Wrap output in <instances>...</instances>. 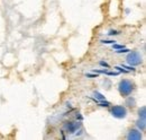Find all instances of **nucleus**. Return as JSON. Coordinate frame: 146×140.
I'll use <instances>...</instances> for the list:
<instances>
[{"label": "nucleus", "instance_id": "15", "mask_svg": "<svg viewBox=\"0 0 146 140\" xmlns=\"http://www.w3.org/2000/svg\"><path fill=\"white\" fill-rule=\"evenodd\" d=\"M121 67H123V68H125L126 70H128V71H135V70H136L133 66H131V67H129V66H125V65H123Z\"/></svg>", "mask_w": 146, "mask_h": 140}, {"label": "nucleus", "instance_id": "7", "mask_svg": "<svg viewBox=\"0 0 146 140\" xmlns=\"http://www.w3.org/2000/svg\"><path fill=\"white\" fill-rule=\"evenodd\" d=\"M126 105L129 107H134L136 105V100L131 96H127V100H126Z\"/></svg>", "mask_w": 146, "mask_h": 140}, {"label": "nucleus", "instance_id": "14", "mask_svg": "<svg viewBox=\"0 0 146 140\" xmlns=\"http://www.w3.org/2000/svg\"><path fill=\"white\" fill-rule=\"evenodd\" d=\"M105 75H108V76H118L119 72H116V71H108V70H107Z\"/></svg>", "mask_w": 146, "mask_h": 140}, {"label": "nucleus", "instance_id": "13", "mask_svg": "<svg viewBox=\"0 0 146 140\" xmlns=\"http://www.w3.org/2000/svg\"><path fill=\"white\" fill-rule=\"evenodd\" d=\"M115 69L118 70L119 72H124V73H127V72H129L128 70H126L125 68H123V67H119V66H117V67H115Z\"/></svg>", "mask_w": 146, "mask_h": 140}, {"label": "nucleus", "instance_id": "16", "mask_svg": "<svg viewBox=\"0 0 146 140\" xmlns=\"http://www.w3.org/2000/svg\"><path fill=\"white\" fill-rule=\"evenodd\" d=\"M99 65H100V66H102V67H105V68H110L109 63H107L106 61H100V62H99Z\"/></svg>", "mask_w": 146, "mask_h": 140}, {"label": "nucleus", "instance_id": "3", "mask_svg": "<svg viewBox=\"0 0 146 140\" xmlns=\"http://www.w3.org/2000/svg\"><path fill=\"white\" fill-rule=\"evenodd\" d=\"M110 113L116 119H125L127 116V108L123 105H115L111 107Z\"/></svg>", "mask_w": 146, "mask_h": 140}, {"label": "nucleus", "instance_id": "4", "mask_svg": "<svg viewBox=\"0 0 146 140\" xmlns=\"http://www.w3.org/2000/svg\"><path fill=\"white\" fill-rule=\"evenodd\" d=\"M126 138L128 140H141L143 138V136H142V132L138 129H130L127 132Z\"/></svg>", "mask_w": 146, "mask_h": 140}, {"label": "nucleus", "instance_id": "11", "mask_svg": "<svg viewBox=\"0 0 146 140\" xmlns=\"http://www.w3.org/2000/svg\"><path fill=\"white\" fill-rule=\"evenodd\" d=\"M123 48H125L124 44H117V43H113V44H112V49H113V50H120V49H123Z\"/></svg>", "mask_w": 146, "mask_h": 140}, {"label": "nucleus", "instance_id": "6", "mask_svg": "<svg viewBox=\"0 0 146 140\" xmlns=\"http://www.w3.org/2000/svg\"><path fill=\"white\" fill-rule=\"evenodd\" d=\"M136 127L139 131H145L146 129V120L145 119H142V118H138V120L136 121Z\"/></svg>", "mask_w": 146, "mask_h": 140}, {"label": "nucleus", "instance_id": "8", "mask_svg": "<svg viewBox=\"0 0 146 140\" xmlns=\"http://www.w3.org/2000/svg\"><path fill=\"white\" fill-rule=\"evenodd\" d=\"M138 118H142V119H145L146 118V107L145 106H142V107L138 110Z\"/></svg>", "mask_w": 146, "mask_h": 140}, {"label": "nucleus", "instance_id": "2", "mask_svg": "<svg viewBox=\"0 0 146 140\" xmlns=\"http://www.w3.org/2000/svg\"><path fill=\"white\" fill-rule=\"evenodd\" d=\"M126 61L129 66L136 67V66L142 65L143 58H142V54L138 51H131V52H128L127 57H126Z\"/></svg>", "mask_w": 146, "mask_h": 140}, {"label": "nucleus", "instance_id": "17", "mask_svg": "<svg viewBox=\"0 0 146 140\" xmlns=\"http://www.w3.org/2000/svg\"><path fill=\"white\" fill-rule=\"evenodd\" d=\"M118 34H119V32H118V31H115V30H113V31L111 30V31H109V33H108L109 36H113V35H118Z\"/></svg>", "mask_w": 146, "mask_h": 140}, {"label": "nucleus", "instance_id": "19", "mask_svg": "<svg viewBox=\"0 0 146 140\" xmlns=\"http://www.w3.org/2000/svg\"><path fill=\"white\" fill-rule=\"evenodd\" d=\"M76 119H79L80 121H82V120H83V118L80 115V113H78V114H76Z\"/></svg>", "mask_w": 146, "mask_h": 140}, {"label": "nucleus", "instance_id": "12", "mask_svg": "<svg viewBox=\"0 0 146 140\" xmlns=\"http://www.w3.org/2000/svg\"><path fill=\"white\" fill-rule=\"evenodd\" d=\"M100 42H101L102 44H113V43H116L115 40H101Z\"/></svg>", "mask_w": 146, "mask_h": 140}, {"label": "nucleus", "instance_id": "10", "mask_svg": "<svg viewBox=\"0 0 146 140\" xmlns=\"http://www.w3.org/2000/svg\"><path fill=\"white\" fill-rule=\"evenodd\" d=\"M97 103L100 105V106H105V107H108V106H110V103H109V102H107L106 100H104V101H98Z\"/></svg>", "mask_w": 146, "mask_h": 140}, {"label": "nucleus", "instance_id": "9", "mask_svg": "<svg viewBox=\"0 0 146 140\" xmlns=\"http://www.w3.org/2000/svg\"><path fill=\"white\" fill-rule=\"evenodd\" d=\"M93 96H96L94 100H97V101H104V100H106V97L101 93H99V92H93Z\"/></svg>", "mask_w": 146, "mask_h": 140}, {"label": "nucleus", "instance_id": "1", "mask_svg": "<svg viewBox=\"0 0 146 140\" xmlns=\"http://www.w3.org/2000/svg\"><path fill=\"white\" fill-rule=\"evenodd\" d=\"M118 90H119V93H120V95L123 97L129 96L133 93V90H134V84H133V81L129 80V79H123V80H120V83L118 85Z\"/></svg>", "mask_w": 146, "mask_h": 140}, {"label": "nucleus", "instance_id": "5", "mask_svg": "<svg viewBox=\"0 0 146 140\" xmlns=\"http://www.w3.org/2000/svg\"><path fill=\"white\" fill-rule=\"evenodd\" d=\"M64 128L68 131V133H75V131H78V129L81 128V122H68L65 123Z\"/></svg>", "mask_w": 146, "mask_h": 140}, {"label": "nucleus", "instance_id": "18", "mask_svg": "<svg viewBox=\"0 0 146 140\" xmlns=\"http://www.w3.org/2000/svg\"><path fill=\"white\" fill-rule=\"evenodd\" d=\"M87 77H90V78H97L98 75H94V73H87Z\"/></svg>", "mask_w": 146, "mask_h": 140}]
</instances>
